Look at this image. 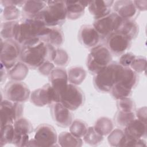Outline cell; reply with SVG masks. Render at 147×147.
<instances>
[{
	"mask_svg": "<svg viewBox=\"0 0 147 147\" xmlns=\"http://www.w3.org/2000/svg\"><path fill=\"white\" fill-rule=\"evenodd\" d=\"M57 141L54 127L48 124H41L36 129L34 138L29 140L26 146H53Z\"/></svg>",
	"mask_w": 147,
	"mask_h": 147,
	"instance_id": "8992f818",
	"label": "cell"
},
{
	"mask_svg": "<svg viewBox=\"0 0 147 147\" xmlns=\"http://www.w3.org/2000/svg\"><path fill=\"white\" fill-rule=\"evenodd\" d=\"M31 102L36 106H50L54 102H59V95L50 83L34 90L30 96Z\"/></svg>",
	"mask_w": 147,
	"mask_h": 147,
	"instance_id": "7c38bea8",
	"label": "cell"
},
{
	"mask_svg": "<svg viewBox=\"0 0 147 147\" xmlns=\"http://www.w3.org/2000/svg\"><path fill=\"white\" fill-rule=\"evenodd\" d=\"M47 26L36 18H25L19 22L14 40L21 46L36 38H40L45 33Z\"/></svg>",
	"mask_w": 147,
	"mask_h": 147,
	"instance_id": "3957f363",
	"label": "cell"
},
{
	"mask_svg": "<svg viewBox=\"0 0 147 147\" xmlns=\"http://www.w3.org/2000/svg\"><path fill=\"white\" fill-rule=\"evenodd\" d=\"M95 130L102 136L109 134L113 129L112 121L107 117H101L98 119L94 126Z\"/></svg>",
	"mask_w": 147,
	"mask_h": 147,
	"instance_id": "f1b7e54d",
	"label": "cell"
},
{
	"mask_svg": "<svg viewBox=\"0 0 147 147\" xmlns=\"http://www.w3.org/2000/svg\"><path fill=\"white\" fill-rule=\"evenodd\" d=\"M57 141L61 146L80 147L83 145L82 138L74 136L71 132H61L59 135Z\"/></svg>",
	"mask_w": 147,
	"mask_h": 147,
	"instance_id": "484cf974",
	"label": "cell"
},
{
	"mask_svg": "<svg viewBox=\"0 0 147 147\" xmlns=\"http://www.w3.org/2000/svg\"><path fill=\"white\" fill-rule=\"evenodd\" d=\"M67 18L69 20H76L84 13L85 8L88 6V1H65Z\"/></svg>",
	"mask_w": 147,
	"mask_h": 147,
	"instance_id": "7402d4cb",
	"label": "cell"
},
{
	"mask_svg": "<svg viewBox=\"0 0 147 147\" xmlns=\"http://www.w3.org/2000/svg\"><path fill=\"white\" fill-rule=\"evenodd\" d=\"M136 116L137 119L146 123V107H142L136 110Z\"/></svg>",
	"mask_w": 147,
	"mask_h": 147,
	"instance_id": "7bdbcfd3",
	"label": "cell"
},
{
	"mask_svg": "<svg viewBox=\"0 0 147 147\" xmlns=\"http://www.w3.org/2000/svg\"><path fill=\"white\" fill-rule=\"evenodd\" d=\"M124 133L127 138L132 140L144 139L146 137V123L135 118L124 129Z\"/></svg>",
	"mask_w": 147,
	"mask_h": 147,
	"instance_id": "ac0fdd59",
	"label": "cell"
},
{
	"mask_svg": "<svg viewBox=\"0 0 147 147\" xmlns=\"http://www.w3.org/2000/svg\"><path fill=\"white\" fill-rule=\"evenodd\" d=\"M114 1H92L88 6L90 14L95 20L103 17L111 12Z\"/></svg>",
	"mask_w": 147,
	"mask_h": 147,
	"instance_id": "ffe728a7",
	"label": "cell"
},
{
	"mask_svg": "<svg viewBox=\"0 0 147 147\" xmlns=\"http://www.w3.org/2000/svg\"><path fill=\"white\" fill-rule=\"evenodd\" d=\"M18 24L19 22L16 21H6L2 23L1 28V39L4 40H14Z\"/></svg>",
	"mask_w": 147,
	"mask_h": 147,
	"instance_id": "83f0119b",
	"label": "cell"
},
{
	"mask_svg": "<svg viewBox=\"0 0 147 147\" xmlns=\"http://www.w3.org/2000/svg\"><path fill=\"white\" fill-rule=\"evenodd\" d=\"M24 113L22 103L14 102L7 99L1 100L0 107L1 127L6 125H13Z\"/></svg>",
	"mask_w": 147,
	"mask_h": 147,
	"instance_id": "30bf717a",
	"label": "cell"
},
{
	"mask_svg": "<svg viewBox=\"0 0 147 147\" xmlns=\"http://www.w3.org/2000/svg\"><path fill=\"white\" fill-rule=\"evenodd\" d=\"M46 7L34 18L41 21L48 27L60 26L67 18L65 2L63 1H47Z\"/></svg>",
	"mask_w": 147,
	"mask_h": 147,
	"instance_id": "7a4b0ae2",
	"label": "cell"
},
{
	"mask_svg": "<svg viewBox=\"0 0 147 147\" xmlns=\"http://www.w3.org/2000/svg\"><path fill=\"white\" fill-rule=\"evenodd\" d=\"M88 127L86 122L80 119H76L72 121L69 126V132L78 137L82 138L85 135Z\"/></svg>",
	"mask_w": 147,
	"mask_h": 147,
	"instance_id": "e575fe53",
	"label": "cell"
},
{
	"mask_svg": "<svg viewBox=\"0 0 147 147\" xmlns=\"http://www.w3.org/2000/svg\"><path fill=\"white\" fill-rule=\"evenodd\" d=\"M83 91L77 86L69 83L59 94V102L71 111H75L84 103Z\"/></svg>",
	"mask_w": 147,
	"mask_h": 147,
	"instance_id": "ba28073f",
	"label": "cell"
},
{
	"mask_svg": "<svg viewBox=\"0 0 147 147\" xmlns=\"http://www.w3.org/2000/svg\"><path fill=\"white\" fill-rule=\"evenodd\" d=\"M117 63H111L95 75L93 82L95 88L99 92H110L116 83Z\"/></svg>",
	"mask_w": 147,
	"mask_h": 147,
	"instance_id": "5b68a950",
	"label": "cell"
},
{
	"mask_svg": "<svg viewBox=\"0 0 147 147\" xmlns=\"http://www.w3.org/2000/svg\"><path fill=\"white\" fill-rule=\"evenodd\" d=\"M137 9L140 11H145L147 8L146 1H133Z\"/></svg>",
	"mask_w": 147,
	"mask_h": 147,
	"instance_id": "f6af8a7d",
	"label": "cell"
},
{
	"mask_svg": "<svg viewBox=\"0 0 147 147\" xmlns=\"http://www.w3.org/2000/svg\"><path fill=\"white\" fill-rule=\"evenodd\" d=\"M68 80L74 85L80 84L86 77V72L82 67H72L67 72Z\"/></svg>",
	"mask_w": 147,
	"mask_h": 147,
	"instance_id": "4316f807",
	"label": "cell"
},
{
	"mask_svg": "<svg viewBox=\"0 0 147 147\" xmlns=\"http://www.w3.org/2000/svg\"><path fill=\"white\" fill-rule=\"evenodd\" d=\"M40 39L56 48L63 44L64 37L63 30L60 26H47L45 32Z\"/></svg>",
	"mask_w": 147,
	"mask_h": 147,
	"instance_id": "44dd1931",
	"label": "cell"
},
{
	"mask_svg": "<svg viewBox=\"0 0 147 147\" xmlns=\"http://www.w3.org/2000/svg\"><path fill=\"white\" fill-rule=\"evenodd\" d=\"M47 5V1H26L22 6V14L25 18H33L40 13Z\"/></svg>",
	"mask_w": 147,
	"mask_h": 147,
	"instance_id": "603a6c76",
	"label": "cell"
},
{
	"mask_svg": "<svg viewBox=\"0 0 147 147\" xmlns=\"http://www.w3.org/2000/svg\"><path fill=\"white\" fill-rule=\"evenodd\" d=\"M20 15V11L14 6H6L3 11V17L6 21H14Z\"/></svg>",
	"mask_w": 147,
	"mask_h": 147,
	"instance_id": "f35d334b",
	"label": "cell"
},
{
	"mask_svg": "<svg viewBox=\"0 0 147 147\" xmlns=\"http://www.w3.org/2000/svg\"><path fill=\"white\" fill-rule=\"evenodd\" d=\"M117 32L127 36L131 40L137 37L139 32V26L134 20H123Z\"/></svg>",
	"mask_w": 147,
	"mask_h": 147,
	"instance_id": "cb8c5ba5",
	"label": "cell"
},
{
	"mask_svg": "<svg viewBox=\"0 0 147 147\" xmlns=\"http://www.w3.org/2000/svg\"><path fill=\"white\" fill-rule=\"evenodd\" d=\"M107 40V47L115 56L122 55L131 47V40L125 34L115 32L110 34Z\"/></svg>",
	"mask_w": 147,
	"mask_h": 147,
	"instance_id": "4fadbf2b",
	"label": "cell"
},
{
	"mask_svg": "<svg viewBox=\"0 0 147 147\" xmlns=\"http://www.w3.org/2000/svg\"><path fill=\"white\" fill-rule=\"evenodd\" d=\"M112 54L108 48L103 45H98L91 48L87 60L88 71L96 75L112 63Z\"/></svg>",
	"mask_w": 147,
	"mask_h": 147,
	"instance_id": "277c9868",
	"label": "cell"
},
{
	"mask_svg": "<svg viewBox=\"0 0 147 147\" xmlns=\"http://www.w3.org/2000/svg\"><path fill=\"white\" fill-rule=\"evenodd\" d=\"M69 56L67 52L63 49H56V56L53 60L55 65L62 67L66 66L69 63Z\"/></svg>",
	"mask_w": 147,
	"mask_h": 147,
	"instance_id": "ab89813d",
	"label": "cell"
},
{
	"mask_svg": "<svg viewBox=\"0 0 147 147\" xmlns=\"http://www.w3.org/2000/svg\"><path fill=\"white\" fill-rule=\"evenodd\" d=\"M14 131L20 135L29 134L33 131L31 122L25 118L20 117L13 123Z\"/></svg>",
	"mask_w": 147,
	"mask_h": 147,
	"instance_id": "f546056e",
	"label": "cell"
},
{
	"mask_svg": "<svg viewBox=\"0 0 147 147\" xmlns=\"http://www.w3.org/2000/svg\"><path fill=\"white\" fill-rule=\"evenodd\" d=\"M110 92L114 99L119 100L131 96L132 90L127 88L119 84L115 83L112 87Z\"/></svg>",
	"mask_w": 147,
	"mask_h": 147,
	"instance_id": "d590c367",
	"label": "cell"
},
{
	"mask_svg": "<svg viewBox=\"0 0 147 147\" xmlns=\"http://www.w3.org/2000/svg\"><path fill=\"white\" fill-rule=\"evenodd\" d=\"M14 136L13 125H6L1 127V146L6 144H12Z\"/></svg>",
	"mask_w": 147,
	"mask_h": 147,
	"instance_id": "836d02e7",
	"label": "cell"
},
{
	"mask_svg": "<svg viewBox=\"0 0 147 147\" xmlns=\"http://www.w3.org/2000/svg\"><path fill=\"white\" fill-rule=\"evenodd\" d=\"M136 55L130 52L122 54L119 60V64L124 67H129Z\"/></svg>",
	"mask_w": 147,
	"mask_h": 147,
	"instance_id": "60d3db41",
	"label": "cell"
},
{
	"mask_svg": "<svg viewBox=\"0 0 147 147\" xmlns=\"http://www.w3.org/2000/svg\"><path fill=\"white\" fill-rule=\"evenodd\" d=\"M1 62L7 69H10L20 59L21 46L14 40L1 39Z\"/></svg>",
	"mask_w": 147,
	"mask_h": 147,
	"instance_id": "52a82bcc",
	"label": "cell"
},
{
	"mask_svg": "<svg viewBox=\"0 0 147 147\" xmlns=\"http://www.w3.org/2000/svg\"><path fill=\"white\" fill-rule=\"evenodd\" d=\"M129 67L137 74L145 72L146 69V58L141 56H136Z\"/></svg>",
	"mask_w": 147,
	"mask_h": 147,
	"instance_id": "74e56055",
	"label": "cell"
},
{
	"mask_svg": "<svg viewBox=\"0 0 147 147\" xmlns=\"http://www.w3.org/2000/svg\"><path fill=\"white\" fill-rule=\"evenodd\" d=\"M25 1H2L1 3H3L4 6H23Z\"/></svg>",
	"mask_w": 147,
	"mask_h": 147,
	"instance_id": "ee69618b",
	"label": "cell"
},
{
	"mask_svg": "<svg viewBox=\"0 0 147 147\" xmlns=\"http://www.w3.org/2000/svg\"><path fill=\"white\" fill-rule=\"evenodd\" d=\"M56 49L39 38H34L21 46L20 61L29 68H38L46 61H53Z\"/></svg>",
	"mask_w": 147,
	"mask_h": 147,
	"instance_id": "6da1fadb",
	"label": "cell"
},
{
	"mask_svg": "<svg viewBox=\"0 0 147 147\" xmlns=\"http://www.w3.org/2000/svg\"><path fill=\"white\" fill-rule=\"evenodd\" d=\"M123 19L115 12L95 20L93 26L99 34L102 39H107L108 37L117 32L119 28Z\"/></svg>",
	"mask_w": 147,
	"mask_h": 147,
	"instance_id": "9c48e42d",
	"label": "cell"
},
{
	"mask_svg": "<svg viewBox=\"0 0 147 147\" xmlns=\"http://www.w3.org/2000/svg\"><path fill=\"white\" fill-rule=\"evenodd\" d=\"M84 141L90 145H96L103 140V136L99 134L94 129V126L88 127L85 135L83 136Z\"/></svg>",
	"mask_w": 147,
	"mask_h": 147,
	"instance_id": "1f68e13d",
	"label": "cell"
},
{
	"mask_svg": "<svg viewBox=\"0 0 147 147\" xmlns=\"http://www.w3.org/2000/svg\"><path fill=\"white\" fill-rule=\"evenodd\" d=\"M50 84L59 94L66 87L68 83V74L63 67H55L49 75Z\"/></svg>",
	"mask_w": 147,
	"mask_h": 147,
	"instance_id": "d6986e66",
	"label": "cell"
},
{
	"mask_svg": "<svg viewBox=\"0 0 147 147\" xmlns=\"http://www.w3.org/2000/svg\"><path fill=\"white\" fill-rule=\"evenodd\" d=\"M136 118L134 112H123L118 111L114 117V121L117 125L120 127H125L130 122Z\"/></svg>",
	"mask_w": 147,
	"mask_h": 147,
	"instance_id": "d6a6232c",
	"label": "cell"
},
{
	"mask_svg": "<svg viewBox=\"0 0 147 147\" xmlns=\"http://www.w3.org/2000/svg\"><path fill=\"white\" fill-rule=\"evenodd\" d=\"M6 99L17 103L26 102L30 96V91L28 86L21 81L11 80L4 88Z\"/></svg>",
	"mask_w": 147,
	"mask_h": 147,
	"instance_id": "8fae6325",
	"label": "cell"
},
{
	"mask_svg": "<svg viewBox=\"0 0 147 147\" xmlns=\"http://www.w3.org/2000/svg\"><path fill=\"white\" fill-rule=\"evenodd\" d=\"M114 12L123 20H133L137 15V9L133 1L121 0L114 1L113 5Z\"/></svg>",
	"mask_w": 147,
	"mask_h": 147,
	"instance_id": "e0dca14e",
	"label": "cell"
},
{
	"mask_svg": "<svg viewBox=\"0 0 147 147\" xmlns=\"http://www.w3.org/2000/svg\"><path fill=\"white\" fill-rule=\"evenodd\" d=\"M126 137L124 131L119 129H116L109 134L108 142L113 146H125Z\"/></svg>",
	"mask_w": 147,
	"mask_h": 147,
	"instance_id": "4dcf8cb0",
	"label": "cell"
},
{
	"mask_svg": "<svg viewBox=\"0 0 147 147\" xmlns=\"http://www.w3.org/2000/svg\"><path fill=\"white\" fill-rule=\"evenodd\" d=\"M78 39L85 47L92 48L98 45L102 38L93 25H84L79 30Z\"/></svg>",
	"mask_w": 147,
	"mask_h": 147,
	"instance_id": "9a60e30c",
	"label": "cell"
},
{
	"mask_svg": "<svg viewBox=\"0 0 147 147\" xmlns=\"http://www.w3.org/2000/svg\"><path fill=\"white\" fill-rule=\"evenodd\" d=\"M28 71L29 67L20 61L9 70L7 76L11 80L21 81L26 77Z\"/></svg>",
	"mask_w": 147,
	"mask_h": 147,
	"instance_id": "d4e9b609",
	"label": "cell"
},
{
	"mask_svg": "<svg viewBox=\"0 0 147 147\" xmlns=\"http://www.w3.org/2000/svg\"><path fill=\"white\" fill-rule=\"evenodd\" d=\"M51 114L53 121L59 126L69 127L73 121L71 110L60 102H54L50 105Z\"/></svg>",
	"mask_w": 147,
	"mask_h": 147,
	"instance_id": "5bb4252c",
	"label": "cell"
},
{
	"mask_svg": "<svg viewBox=\"0 0 147 147\" xmlns=\"http://www.w3.org/2000/svg\"><path fill=\"white\" fill-rule=\"evenodd\" d=\"M117 107L119 111L123 112H134L136 111V104L129 97L117 100Z\"/></svg>",
	"mask_w": 147,
	"mask_h": 147,
	"instance_id": "8d00e7d4",
	"label": "cell"
},
{
	"mask_svg": "<svg viewBox=\"0 0 147 147\" xmlns=\"http://www.w3.org/2000/svg\"><path fill=\"white\" fill-rule=\"evenodd\" d=\"M116 83L122 86L133 90L138 84V74L133 71L130 67H124L118 63L117 70Z\"/></svg>",
	"mask_w": 147,
	"mask_h": 147,
	"instance_id": "2e32d148",
	"label": "cell"
},
{
	"mask_svg": "<svg viewBox=\"0 0 147 147\" xmlns=\"http://www.w3.org/2000/svg\"><path fill=\"white\" fill-rule=\"evenodd\" d=\"M55 68V65L51 61H46L42 64L38 69L39 72L42 75L45 76H49Z\"/></svg>",
	"mask_w": 147,
	"mask_h": 147,
	"instance_id": "b9f144b4",
	"label": "cell"
}]
</instances>
